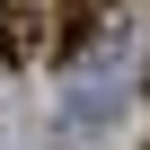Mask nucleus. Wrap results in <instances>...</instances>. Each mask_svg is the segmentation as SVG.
I'll list each match as a JSON object with an SVG mask.
<instances>
[{"mask_svg":"<svg viewBox=\"0 0 150 150\" xmlns=\"http://www.w3.org/2000/svg\"><path fill=\"white\" fill-rule=\"evenodd\" d=\"M53 44V9L44 0H0V62H35Z\"/></svg>","mask_w":150,"mask_h":150,"instance_id":"nucleus-1","label":"nucleus"}]
</instances>
